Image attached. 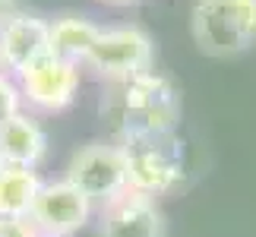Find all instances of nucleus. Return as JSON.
<instances>
[{"instance_id": "9", "label": "nucleus", "mask_w": 256, "mask_h": 237, "mask_svg": "<svg viewBox=\"0 0 256 237\" xmlns=\"http://www.w3.org/2000/svg\"><path fill=\"white\" fill-rule=\"evenodd\" d=\"M44 54H51V19L16 10L0 22V70L16 76Z\"/></svg>"}, {"instance_id": "1", "label": "nucleus", "mask_w": 256, "mask_h": 237, "mask_svg": "<svg viewBox=\"0 0 256 237\" xmlns=\"http://www.w3.org/2000/svg\"><path fill=\"white\" fill-rule=\"evenodd\" d=\"M102 117L108 120L114 142L126 136L174 133L180 120V92L158 70L136 73L120 82H108V92L102 98Z\"/></svg>"}, {"instance_id": "8", "label": "nucleus", "mask_w": 256, "mask_h": 237, "mask_svg": "<svg viewBox=\"0 0 256 237\" xmlns=\"http://www.w3.org/2000/svg\"><path fill=\"white\" fill-rule=\"evenodd\" d=\"M98 237H168V218L155 196L124 190L98 206Z\"/></svg>"}, {"instance_id": "17", "label": "nucleus", "mask_w": 256, "mask_h": 237, "mask_svg": "<svg viewBox=\"0 0 256 237\" xmlns=\"http://www.w3.org/2000/svg\"><path fill=\"white\" fill-rule=\"evenodd\" d=\"M4 168H6V162H4V155H0V171H4Z\"/></svg>"}, {"instance_id": "12", "label": "nucleus", "mask_w": 256, "mask_h": 237, "mask_svg": "<svg viewBox=\"0 0 256 237\" xmlns=\"http://www.w3.org/2000/svg\"><path fill=\"white\" fill-rule=\"evenodd\" d=\"M42 174L38 168H16L6 164L0 171V218H19L32 215V206L42 193Z\"/></svg>"}, {"instance_id": "16", "label": "nucleus", "mask_w": 256, "mask_h": 237, "mask_svg": "<svg viewBox=\"0 0 256 237\" xmlns=\"http://www.w3.org/2000/svg\"><path fill=\"white\" fill-rule=\"evenodd\" d=\"M102 4H117V6H124V4H136V0H102Z\"/></svg>"}, {"instance_id": "2", "label": "nucleus", "mask_w": 256, "mask_h": 237, "mask_svg": "<svg viewBox=\"0 0 256 237\" xmlns=\"http://www.w3.org/2000/svg\"><path fill=\"white\" fill-rule=\"evenodd\" d=\"M190 32L202 54L238 57L256 44V0H193Z\"/></svg>"}, {"instance_id": "13", "label": "nucleus", "mask_w": 256, "mask_h": 237, "mask_svg": "<svg viewBox=\"0 0 256 237\" xmlns=\"http://www.w3.org/2000/svg\"><path fill=\"white\" fill-rule=\"evenodd\" d=\"M19 111H26V104H22V92H19L16 76L0 70V124H4L6 117L19 114Z\"/></svg>"}, {"instance_id": "11", "label": "nucleus", "mask_w": 256, "mask_h": 237, "mask_svg": "<svg viewBox=\"0 0 256 237\" xmlns=\"http://www.w3.org/2000/svg\"><path fill=\"white\" fill-rule=\"evenodd\" d=\"M98 35H102V26H95L88 16L64 13L51 19V54L82 66L88 60V54H92Z\"/></svg>"}, {"instance_id": "15", "label": "nucleus", "mask_w": 256, "mask_h": 237, "mask_svg": "<svg viewBox=\"0 0 256 237\" xmlns=\"http://www.w3.org/2000/svg\"><path fill=\"white\" fill-rule=\"evenodd\" d=\"M19 10V0H0V22L10 16V13H16Z\"/></svg>"}, {"instance_id": "14", "label": "nucleus", "mask_w": 256, "mask_h": 237, "mask_svg": "<svg viewBox=\"0 0 256 237\" xmlns=\"http://www.w3.org/2000/svg\"><path fill=\"white\" fill-rule=\"evenodd\" d=\"M0 237H42V231L28 215H19V218H0Z\"/></svg>"}, {"instance_id": "6", "label": "nucleus", "mask_w": 256, "mask_h": 237, "mask_svg": "<svg viewBox=\"0 0 256 237\" xmlns=\"http://www.w3.org/2000/svg\"><path fill=\"white\" fill-rule=\"evenodd\" d=\"M19 92H22V104L42 114H57L66 111L76 95H80V64L64 60L57 54H44L35 64H28L26 70L16 73Z\"/></svg>"}, {"instance_id": "5", "label": "nucleus", "mask_w": 256, "mask_h": 237, "mask_svg": "<svg viewBox=\"0 0 256 237\" xmlns=\"http://www.w3.org/2000/svg\"><path fill=\"white\" fill-rule=\"evenodd\" d=\"M152 64H155V42L142 26H111L102 28L82 66L95 70L104 82H120V79L152 70Z\"/></svg>"}, {"instance_id": "10", "label": "nucleus", "mask_w": 256, "mask_h": 237, "mask_svg": "<svg viewBox=\"0 0 256 237\" xmlns=\"http://www.w3.org/2000/svg\"><path fill=\"white\" fill-rule=\"evenodd\" d=\"M0 155L6 164L38 168L48 155V133L35 114L19 111L0 124Z\"/></svg>"}, {"instance_id": "3", "label": "nucleus", "mask_w": 256, "mask_h": 237, "mask_svg": "<svg viewBox=\"0 0 256 237\" xmlns=\"http://www.w3.org/2000/svg\"><path fill=\"white\" fill-rule=\"evenodd\" d=\"M120 149L126 155L130 190H140L158 200V196H168L184 184L186 158H184V142L174 133L126 136V140H120Z\"/></svg>"}, {"instance_id": "4", "label": "nucleus", "mask_w": 256, "mask_h": 237, "mask_svg": "<svg viewBox=\"0 0 256 237\" xmlns=\"http://www.w3.org/2000/svg\"><path fill=\"white\" fill-rule=\"evenodd\" d=\"M64 177L80 186L95 206H104L108 200L130 190L126 155L120 149V142H114V140H92V142L80 146L70 155V162H66Z\"/></svg>"}, {"instance_id": "7", "label": "nucleus", "mask_w": 256, "mask_h": 237, "mask_svg": "<svg viewBox=\"0 0 256 237\" xmlns=\"http://www.w3.org/2000/svg\"><path fill=\"white\" fill-rule=\"evenodd\" d=\"M95 215H98V206L80 186L70 184L66 177H57V180L42 184V193H38L28 218L38 224L42 237H73Z\"/></svg>"}]
</instances>
